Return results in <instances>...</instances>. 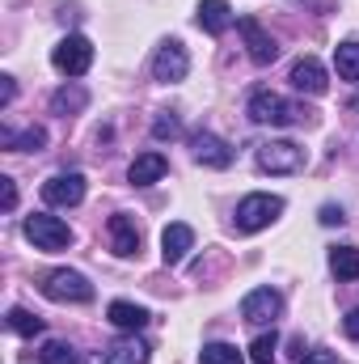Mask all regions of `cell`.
<instances>
[{
    "instance_id": "1",
    "label": "cell",
    "mask_w": 359,
    "mask_h": 364,
    "mask_svg": "<svg viewBox=\"0 0 359 364\" xmlns=\"http://www.w3.org/2000/svg\"><path fill=\"white\" fill-rule=\"evenodd\" d=\"M245 114L254 123H263V127H292V123H304L313 110H304V106H296V102H287V97H279V93H270V90H258L250 97Z\"/></svg>"
},
{
    "instance_id": "2",
    "label": "cell",
    "mask_w": 359,
    "mask_h": 364,
    "mask_svg": "<svg viewBox=\"0 0 359 364\" xmlns=\"http://www.w3.org/2000/svg\"><path fill=\"white\" fill-rule=\"evenodd\" d=\"M38 288H43L47 301H60V305H68V301H72V305H85V301H93V284L81 272H68V267L47 272L38 279Z\"/></svg>"
},
{
    "instance_id": "3",
    "label": "cell",
    "mask_w": 359,
    "mask_h": 364,
    "mask_svg": "<svg viewBox=\"0 0 359 364\" xmlns=\"http://www.w3.org/2000/svg\"><path fill=\"white\" fill-rule=\"evenodd\" d=\"M279 212H283V199L279 195H267V191L245 195L237 203V229L241 233H258V229H267L270 220H279Z\"/></svg>"
},
{
    "instance_id": "4",
    "label": "cell",
    "mask_w": 359,
    "mask_h": 364,
    "mask_svg": "<svg viewBox=\"0 0 359 364\" xmlns=\"http://www.w3.org/2000/svg\"><path fill=\"white\" fill-rule=\"evenodd\" d=\"M51 64H55V73H64V77H81V73H89L93 43L85 38V34H68V38H60L55 51H51Z\"/></svg>"
},
{
    "instance_id": "5",
    "label": "cell",
    "mask_w": 359,
    "mask_h": 364,
    "mask_svg": "<svg viewBox=\"0 0 359 364\" xmlns=\"http://www.w3.org/2000/svg\"><path fill=\"white\" fill-rule=\"evenodd\" d=\"M26 237H30L38 250H64V246H72V229H68L60 216H43V212L26 216Z\"/></svg>"
},
{
    "instance_id": "6",
    "label": "cell",
    "mask_w": 359,
    "mask_h": 364,
    "mask_svg": "<svg viewBox=\"0 0 359 364\" xmlns=\"http://www.w3.org/2000/svg\"><path fill=\"white\" fill-rule=\"evenodd\" d=\"M258 170H267V174H296V170H304V149L292 144V140H267L258 149Z\"/></svg>"
},
{
    "instance_id": "7",
    "label": "cell",
    "mask_w": 359,
    "mask_h": 364,
    "mask_svg": "<svg viewBox=\"0 0 359 364\" xmlns=\"http://www.w3.org/2000/svg\"><path fill=\"white\" fill-rule=\"evenodd\" d=\"M186 73H190V55H186V47H182L178 38L161 43L157 55H153V77H157L161 85H178V81H186Z\"/></svg>"
},
{
    "instance_id": "8",
    "label": "cell",
    "mask_w": 359,
    "mask_h": 364,
    "mask_svg": "<svg viewBox=\"0 0 359 364\" xmlns=\"http://www.w3.org/2000/svg\"><path fill=\"white\" fill-rule=\"evenodd\" d=\"M190 153H194V161L207 166V170H228V166H233V149H228L220 136H211V132H194V136H190Z\"/></svg>"
},
{
    "instance_id": "9",
    "label": "cell",
    "mask_w": 359,
    "mask_h": 364,
    "mask_svg": "<svg viewBox=\"0 0 359 364\" xmlns=\"http://www.w3.org/2000/svg\"><path fill=\"white\" fill-rule=\"evenodd\" d=\"M237 26H241L245 51H250V60H254V64H275V60H279V43L263 30V21H258V17H241Z\"/></svg>"
},
{
    "instance_id": "10",
    "label": "cell",
    "mask_w": 359,
    "mask_h": 364,
    "mask_svg": "<svg viewBox=\"0 0 359 364\" xmlns=\"http://www.w3.org/2000/svg\"><path fill=\"white\" fill-rule=\"evenodd\" d=\"M279 314H283V296H279L275 288H254V292L241 301V318L254 322V326H267Z\"/></svg>"
},
{
    "instance_id": "11",
    "label": "cell",
    "mask_w": 359,
    "mask_h": 364,
    "mask_svg": "<svg viewBox=\"0 0 359 364\" xmlns=\"http://www.w3.org/2000/svg\"><path fill=\"white\" fill-rule=\"evenodd\" d=\"M43 199L51 208H77L85 199V174H55L43 182Z\"/></svg>"
},
{
    "instance_id": "12",
    "label": "cell",
    "mask_w": 359,
    "mask_h": 364,
    "mask_svg": "<svg viewBox=\"0 0 359 364\" xmlns=\"http://www.w3.org/2000/svg\"><path fill=\"white\" fill-rule=\"evenodd\" d=\"M292 85H296L300 93H309V97H321V93L330 90V77H326L321 60L304 55V60H296V64H292Z\"/></svg>"
},
{
    "instance_id": "13",
    "label": "cell",
    "mask_w": 359,
    "mask_h": 364,
    "mask_svg": "<svg viewBox=\"0 0 359 364\" xmlns=\"http://www.w3.org/2000/svg\"><path fill=\"white\" fill-rule=\"evenodd\" d=\"M190 246H194V229L190 225H182V220L165 225V233H161V259H165V267H178Z\"/></svg>"
},
{
    "instance_id": "14",
    "label": "cell",
    "mask_w": 359,
    "mask_h": 364,
    "mask_svg": "<svg viewBox=\"0 0 359 364\" xmlns=\"http://www.w3.org/2000/svg\"><path fill=\"white\" fill-rule=\"evenodd\" d=\"M110 246H114V255H123V259L140 255V229H136V220H131L127 212L110 216Z\"/></svg>"
},
{
    "instance_id": "15",
    "label": "cell",
    "mask_w": 359,
    "mask_h": 364,
    "mask_svg": "<svg viewBox=\"0 0 359 364\" xmlns=\"http://www.w3.org/2000/svg\"><path fill=\"white\" fill-rule=\"evenodd\" d=\"M165 170H170V161H165L161 153H140V157L131 161L127 178H131V186H153V182L165 178Z\"/></svg>"
},
{
    "instance_id": "16",
    "label": "cell",
    "mask_w": 359,
    "mask_h": 364,
    "mask_svg": "<svg viewBox=\"0 0 359 364\" xmlns=\"http://www.w3.org/2000/svg\"><path fill=\"white\" fill-rule=\"evenodd\" d=\"M106 318H110L114 331H144L148 326V309L144 305H131V301H110Z\"/></svg>"
},
{
    "instance_id": "17",
    "label": "cell",
    "mask_w": 359,
    "mask_h": 364,
    "mask_svg": "<svg viewBox=\"0 0 359 364\" xmlns=\"http://www.w3.org/2000/svg\"><path fill=\"white\" fill-rule=\"evenodd\" d=\"M199 26H203L207 34H224V30L233 26V4H228V0H203V4H199Z\"/></svg>"
},
{
    "instance_id": "18",
    "label": "cell",
    "mask_w": 359,
    "mask_h": 364,
    "mask_svg": "<svg viewBox=\"0 0 359 364\" xmlns=\"http://www.w3.org/2000/svg\"><path fill=\"white\" fill-rule=\"evenodd\" d=\"M85 106H89V93H85V85H77V81L51 93V110L64 114V119H68V114H81Z\"/></svg>"
},
{
    "instance_id": "19",
    "label": "cell",
    "mask_w": 359,
    "mask_h": 364,
    "mask_svg": "<svg viewBox=\"0 0 359 364\" xmlns=\"http://www.w3.org/2000/svg\"><path fill=\"white\" fill-rule=\"evenodd\" d=\"M89 364H148V348L144 343H118V348L97 352Z\"/></svg>"
},
{
    "instance_id": "20",
    "label": "cell",
    "mask_w": 359,
    "mask_h": 364,
    "mask_svg": "<svg viewBox=\"0 0 359 364\" xmlns=\"http://www.w3.org/2000/svg\"><path fill=\"white\" fill-rule=\"evenodd\" d=\"M0 144L13 149V153H38V149H47V132H43V127H26L21 136H13V132L4 127V132H0Z\"/></svg>"
},
{
    "instance_id": "21",
    "label": "cell",
    "mask_w": 359,
    "mask_h": 364,
    "mask_svg": "<svg viewBox=\"0 0 359 364\" xmlns=\"http://www.w3.org/2000/svg\"><path fill=\"white\" fill-rule=\"evenodd\" d=\"M334 68L343 81H359V38H347L334 47Z\"/></svg>"
},
{
    "instance_id": "22",
    "label": "cell",
    "mask_w": 359,
    "mask_h": 364,
    "mask_svg": "<svg viewBox=\"0 0 359 364\" xmlns=\"http://www.w3.org/2000/svg\"><path fill=\"white\" fill-rule=\"evenodd\" d=\"M330 272L338 279H359V250L355 246H338L330 250Z\"/></svg>"
},
{
    "instance_id": "23",
    "label": "cell",
    "mask_w": 359,
    "mask_h": 364,
    "mask_svg": "<svg viewBox=\"0 0 359 364\" xmlns=\"http://www.w3.org/2000/svg\"><path fill=\"white\" fill-rule=\"evenodd\" d=\"M9 331L13 335H21V339H34V335H43V318L38 314H30V309H9Z\"/></svg>"
},
{
    "instance_id": "24",
    "label": "cell",
    "mask_w": 359,
    "mask_h": 364,
    "mask_svg": "<svg viewBox=\"0 0 359 364\" xmlns=\"http://www.w3.org/2000/svg\"><path fill=\"white\" fill-rule=\"evenodd\" d=\"M199 364H245V356L233 348V343H207L199 352Z\"/></svg>"
},
{
    "instance_id": "25",
    "label": "cell",
    "mask_w": 359,
    "mask_h": 364,
    "mask_svg": "<svg viewBox=\"0 0 359 364\" xmlns=\"http://www.w3.org/2000/svg\"><path fill=\"white\" fill-rule=\"evenodd\" d=\"M38 360H43V364H77V352H72L64 339H51V343L38 352Z\"/></svg>"
},
{
    "instance_id": "26",
    "label": "cell",
    "mask_w": 359,
    "mask_h": 364,
    "mask_svg": "<svg viewBox=\"0 0 359 364\" xmlns=\"http://www.w3.org/2000/svg\"><path fill=\"white\" fill-rule=\"evenodd\" d=\"M275 352H279L275 331H270V335H258V339L250 343V360H254V364H270V360H275Z\"/></svg>"
},
{
    "instance_id": "27",
    "label": "cell",
    "mask_w": 359,
    "mask_h": 364,
    "mask_svg": "<svg viewBox=\"0 0 359 364\" xmlns=\"http://www.w3.org/2000/svg\"><path fill=\"white\" fill-rule=\"evenodd\" d=\"M153 136H157V140H174V136H178V119H174V114H157Z\"/></svg>"
},
{
    "instance_id": "28",
    "label": "cell",
    "mask_w": 359,
    "mask_h": 364,
    "mask_svg": "<svg viewBox=\"0 0 359 364\" xmlns=\"http://www.w3.org/2000/svg\"><path fill=\"white\" fill-rule=\"evenodd\" d=\"M0 208H4V212L17 208V182L13 178H0Z\"/></svg>"
},
{
    "instance_id": "29",
    "label": "cell",
    "mask_w": 359,
    "mask_h": 364,
    "mask_svg": "<svg viewBox=\"0 0 359 364\" xmlns=\"http://www.w3.org/2000/svg\"><path fill=\"white\" fill-rule=\"evenodd\" d=\"M296 364H338V360H334V352H304Z\"/></svg>"
},
{
    "instance_id": "30",
    "label": "cell",
    "mask_w": 359,
    "mask_h": 364,
    "mask_svg": "<svg viewBox=\"0 0 359 364\" xmlns=\"http://www.w3.org/2000/svg\"><path fill=\"white\" fill-rule=\"evenodd\" d=\"M347 216H343V208H334V203H326L321 208V225H343Z\"/></svg>"
},
{
    "instance_id": "31",
    "label": "cell",
    "mask_w": 359,
    "mask_h": 364,
    "mask_svg": "<svg viewBox=\"0 0 359 364\" xmlns=\"http://www.w3.org/2000/svg\"><path fill=\"white\" fill-rule=\"evenodd\" d=\"M343 331H347V339H359V309H351V314L343 318Z\"/></svg>"
},
{
    "instance_id": "32",
    "label": "cell",
    "mask_w": 359,
    "mask_h": 364,
    "mask_svg": "<svg viewBox=\"0 0 359 364\" xmlns=\"http://www.w3.org/2000/svg\"><path fill=\"white\" fill-rule=\"evenodd\" d=\"M13 93H17L13 77H0V106H9V102H13Z\"/></svg>"
},
{
    "instance_id": "33",
    "label": "cell",
    "mask_w": 359,
    "mask_h": 364,
    "mask_svg": "<svg viewBox=\"0 0 359 364\" xmlns=\"http://www.w3.org/2000/svg\"><path fill=\"white\" fill-rule=\"evenodd\" d=\"M351 106H355V110H359V93H355V97H351Z\"/></svg>"
}]
</instances>
